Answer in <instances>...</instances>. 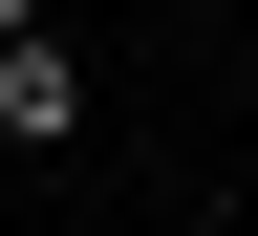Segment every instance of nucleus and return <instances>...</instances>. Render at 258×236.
I'll return each instance as SVG.
<instances>
[{
    "instance_id": "1",
    "label": "nucleus",
    "mask_w": 258,
    "mask_h": 236,
    "mask_svg": "<svg viewBox=\"0 0 258 236\" xmlns=\"http://www.w3.org/2000/svg\"><path fill=\"white\" fill-rule=\"evenodd\" d=\"M64 129H86V64H64V22H43V43H0V150H64Z\"/></svg>"
}]
</instances>
